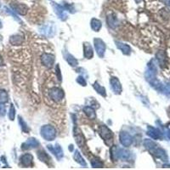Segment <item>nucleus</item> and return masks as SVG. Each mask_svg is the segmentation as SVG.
<instances>
[{"label":"nucleus","instance_id":"nucleus-1","mask_svg":"<svg viewBox=\"0 0 170 170\" xmlns=\"http://www.w3.org/2000/svg\"><path fill=\"white\" fill-rule=\"evenodd\" d=\"M42 137L46 141H53L56 136V130L51 125H44L41 128L40 130Z\"/></svg>","mask_w":170,"mask_h":170},{"label":"nucleus","instance_id":"nucleus-2","mask_svg":"<svg viewBox=\"0 0 170 170\" xmlns=\"http://www.w3.org/2000/svg\"><path fill=\"white\" fill-rule=\"evenodd\" d=\"M49 95L51 100L54 102H60L64 99L65 93L61 88L58 87H54L49 90Z\"/></svg>","mask_w":170,"mask_h":170},{"label":"nucleus","instance_id":"nucleus-3","mask_svg":"<svg viewBox=\"0 0 170 170\" xmlns=\"http://www.w3.org/2000/svg\"><path fill=\"white\" fill-rule=\"evenodd\" d=\"M99 134H100V137L105 141H112V139H113V134L111 131V129H108L107 127L105 126V125H101L100 126Z\"/></svg>","mask_w":170,"mask_h":170},{"label":"nucleus","instance_id":"nucleus-4","mask_svg":"<svg viewBox=\"0 0 170 170\" xmlns=\"http://www.w3.org/2000/svg\"><path fill=\"white\" fill-rule=\"evenodd\" d=\"M73 136H74L76 143L78 144L79 147H81V148L83 147L85 145V140H84V137H83L81 130L77 126H75L74 129H73Z\"/></svg>","mask_w":170,"mask_h":170},{"label":"nucleus","instance_id":"nucleus-5","mask_svg":"<svg viewBox=\"0 0 170 170\" xmlns=\"http://www.w3.org/2000/svg\"><path fill=\"white\" fill-rule=\"evenodd\" d=\"M94 44H95V48L96 52L100 57H103L105 52H106V44L100 38H95L94 40Z\"/></svg>","mask_w":170,"mask_h":170},{"label":"nucleus","instance_id":"nucleus-6","mask_svg":"<svg viewBox=\"0 0 170 170\" xmlns=\"http://www.w3.org/2000/svg\"><path fill=\"white\" fill-rule=\"evenodd\" d=\"M41 62L47 68H51L54 63V56L53 54L45 53L41 56Z\"/></svg>","mask_w":170,"mask_h":170},{"label":"nucleus","instance_id":"nucleus-7","mask_svg":"<svg viewBox=\"0 0 170 170\" xmlns=\"http://www.w3.org/2000/svg\"><path fill=\"white\" fill-rule=\"evenodd\" d=\"M119 140H120V142L122 145L125 146V147H128L129 145H131L133 143V138L132 136L129 134V133L127 132H121L120 134H119Z\"/></svg>","mask_w":170,"mask_h":170},{"label":"nucleus","instance_id":"nucleus-8","mask_svg":"<svg viewBox=\"0 0 170 170\" xmlns=\"http://www.w3.org/2000/svg\"><path fill=\"white\" fill-rule=\"evenodd\" d=\"M110 83H111L112 89L115 94H116V95L121 94V92H122V84H121L120 81L118 80L117 78L112 77L111 80H110Z\"/></svg>","mask_w":170,"mask_h":170},{"label":"nucleus","instance_id":"nucleus-9","mask_svg":"<svg viewBox=\"0 0 170 170\" xmlns=\"http://www.w3.org/2000/svg\"><path fill=\"white\" fill-rule=\"evenodd\" d=\"M147 134L150 137H151L154 140H161L162 139V132L158 129L153 128L151 126L147 127Z\"/></svg>","mask_w":170,"mask_h":170},{"label":"nucleus","instance_id":"nucleus-10","mask_svg":"<svg viewBox=\"0 0 170 170\" xmlns=\"http://www.w3.org/2000/svg\"><path fill=\"white\" fill-rule=\"evenodd\" d=\"M53 7H54V12L56 13V15L58 16L59 18H60L61 20H62V21H65L67 18V11H66L67 9L65 8H63L62 6L55 4V3L53 4Z\"/></svg>","mask_w":170,"mask_h":170},{"label":"nucleus","instance_id":"nucleus-11","mask_svg":"<svg viewBox=\"0 0 170 170\" xmlns=\"http://www.w3.org/2000/svg\"><path fill=\"white\" fill-rule=\"evenodd\" d=\"M48 149L50 150V151L54 154V156L56 157V158L61 159V158L63 157L62 148H61V145H58V144H56L55 145H48Z\"/></svg>","mask_w":170,"mask_h":170},{"label":"nucleus","instance_id":"nucleus-12","mask_svg":"<svg viewBox=\"0 0 170 170\" xmlns=\"http://www.w3.org/2000/svg\"><path fill=\"white\" fill-rule=\"evenodd\" d=\"M151 154L154 155L156 158H159V159H161L162 161H167L168 160V156H167L166 151L163 149H162V148H160L158 145L152 151Z\"/></svg>","mask_w":170,"mask_h":170},{"label":"nucleus","instance_id":"nucleus-13","mask_svg":"<svg viewBox=\"0 0 170 170\" xmlns=\"http://www.w3.org/2000/svg\"><path fill=\"white\" fill-rule=\"evenodd\" d=\"M39 145V143L38 141L34 139V138H30L29 140L26 141L25 143L22 145V149L25 150H28V149H33V148H36L37 146Z\"/></svg>","mask_w":170,"mask_h":170},{"label":"nucleus","instance_id":"nucleus-14","mask_svg":"<svg viewBox=\"0 0 170 170\" xmlns=\"http://www.w3.org/2000/svg\"><path fill=\"white\" fill-rule=\"evenodd\" d=\"M41 33L43 35L47 37H51L54 36V25H44L43 27H41Z\"/></svg>","mask_w":170,"mask_h":170},{"label":"nucleus","instance_id":"nucleus-15","mask_svg":"<svg viewBox=\"0 0 170 170\" xmlns=\"http://www.w3.org/2000/svg\"><path fill=\"white\" fill-rule=\"evenodd\" d=\"M83 53H84V57L87 59H91L94 56L93 48L88 43H84V44H83Z\"/></svg>","mask_w":170,"mask_h":170},{"label":"nucleus","instance_id":"nucleus-16","mask_svg":"<svg viewBox=\"0 0 170 170\" xmlns=\"http://www.w3.org/2000/svg\"><path fill=\"white\" fill-rule=\"evenodd\" d=\"M33 157L31 154H24L21 158V163L25 167H30L33 163Z\"/></svg>","mask_w":170,"mask_h":170},{"label":"nucleus","instance_id":"nucleus-17","mask_svg":"<svg viewBox=\"0 0 170 170\" xmlns=\"http://www.w3.org/2000/svg\"><path fill=\"white\" fill-rule=\"evenodd\" d=\"M11 7L13 8V9L18 14L20 15H25L26 11H27V7L26 6L25 4H12Z\"/></svg>","mask_w":170,"mask_h":170},{"label":"nucleus","instance_id":"nucleus-18","mask_svg":"<svg viewBox=\"0 0 170 170\" xmlns=\"http://www.w3.org/2000/svg\"><path fill=\"white\" fill-rule=\"evenodd\" d=\"M116 47H117V48H118V49H119L123 54H127V55L130 54V53H131V48H130L128 44L117 41L116 42Z\"/></svg>","mask_w":170,"mask_h":170},{"label":"nucleus","instance_id":"nucleus-19","mask_svg":"<svg viewBox=\"0 0 170 170\" xmlns=\"http://www.w3.org/2000/svg\"><path fill=\"white\" fill-rule=\"evenodd\" d=\"M117 157H118V159H123V160H128L130 158V152L129 151L125 149H117Z\"/></svg>","mask_w":170,"mask_h":170},{"label":"nucleus","instance_id":"nucleus-20","mask_svg":"<svg viewBox=\"0 0 170 170\" xmlns=\"http://www.w3.org/2000/svg\"><path fill=\"white\" fill-rule=\"evenodd\" d=\"M83 112L88 116V117H89L90 119H95L96 117V113L95 111L94 108H92L91 106H85L83 107Z\"/></svg>","mask_w":170,"mask_h":170},{"label":"nucleus","instance_id":"nucleus-21","mask_svg":"<svg viewBox=\"0 0 170 170\" xmlns=\"http://www.w3.org/2000/svg\"><path fill=\"white\" fill-rule=\"evenodd\" d=\"M73 158H74L75 161L78 163H79L80 165H82L83 167H87V163L85 162V160L83 158V157L81 156V154L79 153L78 151H75L74 155H73Z\"/></svg>","mask_w":170,"mask_h":170},{"label":"nucleus","instance_id":"nucleus-22","mask_svg":"<svg viewBox=\"0 0 170 170\" xmlns=\"http://www.w3.org/2000/svg\"><path fill=\"white\" fill-rule=\"evenodd\" d=\"M102 26V24H101V21L98 19H92L91 20V28L93 29V31L95 32H99Z\"/></svg>","mask_w":170,"mask_h":170},{"label":"nucleus","instance_id":"nucleus-23","mask_svg":"<svg viewBox=\"0 0 170 170\" xmlns=\"http://www.w3.org/2000/svg\"><path fill=\"white\" fill-rule=\"evenodd\" d=\"M144 145H145V148L148 150L151 153L152 151L158 146V145H157L155 142H153L152 141H151V140H148V139L145 140V141H144Z\"/></svg>","mask_w":170,"mask_h":170},{"label":"nucleus","instance_id":"nucleus-24","mask_svg":"<svg viewBox=\"0 0 170 170\" xmlns=\"http://www.w3.org/2000/svg\"><path fill=\"white\" fill-rule=\"evenodd\" d=\"M94 88L95 89L96 92L98 93V94H100V95H102L103 97H106V89H105V88L102 87L100 84L95 82V83H94Z\"/></svg>","mask_w":170,"mask_h":170},{"label":"nucleus","instance_id":"nucleus-25","mask_svg":"<svg viewBox=\"0 0 170 170\" xmlns=\"http://www.w3.org/2000/svg\"><path fill=\"white\" fill-rule=\"evenodd\" d=\"M10 43L14 45H19L23 43V37L20 35H14L10 37Z\"/></svg>","mask_w":170,"mask_h":170},{"label":"nucleus","instance_id":"nucleus-26","mask_svg":"<svg viewBox=\"0 0 170 170\" xmlns=\"http://www.w3.org/2000/svg\"><path fill=\"white\" fill-rule=\"evenodd\" d=\"M66 60H67V63L70 65L71 67H77V66H78V60L75 58L74 56H72V55L70 54H67Z\"/></svg>","mask_w":170,"mask_h":170},{"label":"nucleus","instance_id":"nucleus-27","mask_svg":"<svg viewBox=\"0 0 170 170\" xmlns=\"http://www.w3.org/2000/svg\"><path fill=\"white\" fill-rule=\"evenodd\" d=\"M157 59H158V62L159 64L163 67L164 66V64H165V61H166V59H165V54H164V52L162 51V50H160L159 52H158V54H157Z\"/></svg>","mask_w":170,"mask_h":170},{"label":"nucleus","instance_id":"nucleus-28","mask_svg":"<svg viewBox=\"0 0 170 170\" xmlns=\"http://www.w3.org/2000/svg\"><path fill=\"white\" fill-rule=\"evenodd\" d=\"M107 23L110 27H112V28H115L116 26L117 25V21H116V17L114 16L113 15L109 16L107 17Z\"/></svg>","mask_w":170,"mask_h":170},{"label":"nucleus","instance_id":"nucleus-29","mask_svg":"<svg viewBox=\"0 0 170 170\" xmlns=\"http://www.w3.org/2000/svg\"><path fill=\"white\" fill-rule=\"evenodd\" d=\"M91 165L93 168H103V162L100 161L99 158H93L91 160Z\"/></svg>","mask_w":170,"mask_h":170},{"label":"nucleus","instance_id":"nucleus-30","mask_svg":"<svg viewBox=\"0 0 170 170\" xmlns=\"http://www.w3.org/2000/svg\"><path fill=\"white\" fill-rule=\"evenodd\" d=\"M37 157H38V158L41 160L42 162H48L50 161L49 156H48L43 151H37Z\"/></svg>","mask_w":170,"mask_h":170},{"label":"nucleus","instance_id":"nucleus-31","mask_svg":"<svg viewBox=\"0 0 170 170\" xmlns=\"http://www.w3.org/2000/svg\"><path fill=\"white\" fill-rule=\"evenodd\" d=\"M8 101V94L5 90H0V103L4 104Z\"/></svg>","mask_w":170,"mask_h":170},{"label":"nucleus","instance_id":"nucleus-32","mask_svg":"<svg viewBox=\"0 0 170 170\" xmlns=\"http://www.w3.org/2000/svg\"><path fill=\"white\" fill-rule=\"evenodd\" d=\"M117 147L116 145H112V148H111V157H112V160L114 161H116L118 159V157H117Z\"/></svg>","mask_w":170,"mask_h":170},{"label":"nucleus","instance_id":"nucleus-33","mask_svg":"<svg viewBox=\"0 0 170 170\" xmlns=\"http://www.w3.org/2000/svg\"><path fill=\"white\" fill-rule=\"evenodd\" d=\"M19 123H20V125L21 126V129L22 130L26 132V133H27L28 131H29V129H28V127H27V125L26 123L24 121L22 120V118H21V116H19Z\"/></svg>","mask_w":170,"mask_h":170},{"label":"nucleus","instance_id":"nucleus-34","mask_svg":"<svg viewBox=\"0 0 170 170\" xmlns=\"http://www.w3.org/2000/svg\"><path fill=\"white\" fill-rule=\"evenodd\" d=\"M9 116L10 120H14L15 116H16V111H15V108H14V106H13V105H11V106H10V109H9Z\"/></svg>","mask_w":170,"mask_h":170},{"label":"nucleus","instance_id":"nucleus-35","mask_svg":"<svg viewBox=\"0 0 170 170\" xmlns=\"http://www.w3.org/2000/svg\"><path fill=\"white\" fill-rule=\"evenodd\" d=\"M77 82H78L80 85H82V86H86V85H87V82H86V80L83 78V77H81V76L77 78Z\"/></svg>","mask_w":170,"mask_h":170},{"label":"nucleus","instance_id":"nucleus-36","mask_svg":"<svg viewBox=\"0 0 170 170\" xmlns=\"http://www.w3.org/2000/svg\"><path fill=\"white\" fill-rule=\"evenodd\" d=\"M162 92L165 93V94H170V83H168L167 85L163 86Z\"/></svg>","mask_w":170,"mask_h":170},{"label":"nucleus","instance_id":"nucleus-37","mask_svg":"<svg viewBox=\"0 0 170 170\" xmlns=\"http://www.w3.org/2000/svg\"><path fill=\"white\" fill-rule=\"evenodd\" d=\"M55 71H56V74H57V78H58L59 81H61V70H60V67L58 65L55 67Z\"/></svg>","mask_w":170,"mask_h":170},{"label":"nucleus","instance_id":"nucleus-38","mask_svg":"<svg viewBox=\"0 0 170 170\" xmlns=\"http://www.w3.org/2000/svg\"><path fill=\"white\" fill-rule=\"evenodd\" d=\"M5 114V107L1 106H0V115H4Z\"/></svg>","mask_w":170,"mask_h":170},{"label":"nucleus","instance_id":"nucleus-39","mask_svg":"<svg viewBox=\"0 0 170 170\" xmlns=\"http://www.w3.org/2000/svg\"><path fill=\"white\" fill-rule=\"evenodd\" d=\"M165 134L167 135V137L170 140V129L165 128Z\"/></svg>","mask_w":170,"mask_h":170},{"label":"nucleus","instance_id":"nucleus-40","mask_svg":"<svg viewBox=\"0 0 170 170\" xmlns=\"http://www.w3.org/2000/svg\"><path fill=\"white\" fill-rule=\"evenodd\" d=\"M165 2V4H167L168 6H170V0H163Z\"/></svg>","mask_w":170,"mask_h":170},{"label":"nucleus","instance_id":"nucleus-41","mask_svg":"<svg viewBox=\"0 0 170 170\" xmlns=\"http://www.w3.org/2000/svg\"><path fill=\"white\" fill-rule=\"evenodd\" d=\"M69 149H70V151H72V150H73V145H70V148H69Z\"/></svg>","mask_w":170,"mask_h":170},{"label":"nucleus","instance_id":"nucleus-42","mask_svg":"<svg viewBox=\"0 0 170 170\" xmlns=\"http://www.w3.org/2000/svg\"><path fill=\"white\" fill-rule=\"evenodd\" d=\"M2 64H3V61H2V59L0 58V66H2Z\"/></svg>","mask_w":170,"mask_h":170},{"label":"nucleus","instance_id":"nucleus-43","mask_svg":"<svg viewBox=\"0 0 170 170\" xmlns=\"http://www.w3.org/2000/svg\"><path fill=\"white\" fill-rule=\"evenodd\" d=\"M2 27V24H1V21H0V28Z\"/></svg>","mask_w":170,"mask_h":170},{"label":"nucleus","instance_id":"nucleus-44","mask_svg":"<svg viewBox=\"0 0 170 170\" xmlns=\"http://www.w3.org/2000/svg\"><path fill=\"white\" fill-rule=\"evenodd\" d=\"M135 1H136V2H140L141 0H135Z\"/></svg>","mask_w":170,"mask_h":170}]
</instances>
